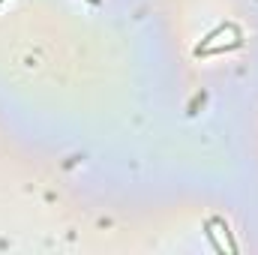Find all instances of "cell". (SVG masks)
<instances>
[{
	"mask_svg": "<svg viewBox=\"0 0 258 255\" xmlns=\"http://www.w3.org/2000/svg\"><path fill=\"white\" fill-rule=\"evenodd\" d=\"M204 237H207V240H210V246H213V249H216V252H219V255H225V246H222V243H219V240H216V231H213V222H210V219H207V222H204Z\"/></svg>",
	"mask_w": 258,
	"mask_h": 255,
	"instance_id": "6da1fadb",
	"label": "cell"
},
{
	"mask_svg": "<svg viewBox=\"0 0 258 255\" xmlns=\"http://www.w3.org/2000/svg\"><path fill=\"white\" fill-rule=\"evenodd\" d=\"M90 3H99V0H90Z\"/></svg>",
	"mask_w": 258,
	"mask_h": 255,
	"instance_id": "7a4b0ae2",
	"label": "cell"
},
{
	"mask_svg": "<svg viewBox=\"0 0 258 255\" xmlns=\"http://www.w3.org/2000/svg\"><path fill=\"white\" fill-rule=\"evenodd\" d=\"M0 3H3V0H0Z\"/></svg>",
	"mask_w": 258,
	"mask_h": 255,
	"instance_id": "3957f363",
	"label": "cell"
}]
</instances>
